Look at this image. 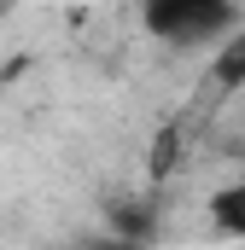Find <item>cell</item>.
Returning a JSON list of instances; mask_svg holds the SVG:
<instances>
[{
	"instance_id": "5b68a950",
	"label": "cell",
	"mask_w": 245,
	"mask_h": 250,
	"mask_svg": "<svg viewBox=\"0 0 245 250\" xmlns=\"http://www.w3.org/2000/svg\"><path fill=\"white\" fill-rule=\"evenodd\" d=\"M0 12H6V0H0Z\"/></svg>"
},
{
	"instance_id": "7a4b0ae2",
	"label": "cell",
	"mask_w": 245,
	"mask_h": 250,
	"mask_svg": "<svg viewBox=\"0 0 245 250\" xmlns=\"http://www.w3.org/2000/svg\"><path fill=\"white\" fill-rule=\"evenodd\" d=\"M216 82L228 87V93H245V23H234L222 41H216Z\"/></svg>"
},
{
	"instance_id": "8992f818",
	"label": "cell",
	"mask_w": 245,
	"mask_h": 250,
	"mask_svg": "<svg viewBox=\"0 0 245 250\" xmlns=\"http://www.w3.org/2000/svg\"><path fill=\"white\" fill-rule=\"evenodd\" d=\"M70 6H82V0H70Z\"/></svg>"
},
{
	"instance_id": "3957f363",
	"label": "cell",
	"mask_w": 245,
	"mask_h": 250,
	"mask_svg": "<svg viewBox=\"0 0 245 250\" xmlns=\"http://www.w3.org/2000/svg\"><path fill=\"white\" fill-rule=\"evenodd\" d=\"M210 221H216V233L245 239V181H234V187H222V192H210Z\"/></svg>"
},
{
	"instance_id": "277c9868",
	"label": "cell",
	"mask_w": 245,
	"mask_h": 250,
	"mask_svg": "<svg viewBox=\"0 0 245 250\" xmlns=\"http://www.w3.org/2000/svg\"><path fill=\"white\" fill-rule=\"evenodd\" d=\"M175 163H181V134H175V128H164V134L152 140V175H170Z\"/></svg>"
},
{
	"instance_id": "6da1fadb",
	"label": "cell",
	"mask_w": 245,
	"mask_h": 250,
	"mask_svg": "<svg viewBox=\"0 0 245 250\" xmlns=\"http://www.w3.org/2000/svg\"><path fill=\"white\" fill-rule=\"evenodd\" d=\"M140 18L164 47L187 53V47H216L240 12H234V0H140Z\"/></svg>"
}]
</instances>
